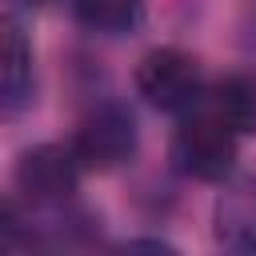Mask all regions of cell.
<instances>
[{"label":"cell","mask_w":256,"mask_h":256,"mask_svg":"<svg viewBox=\"0 0 256 256\" xmlns=\"http://www.w3.org/2000/svg\"><path fill=\"white\" fill-rule=\"evenodd\" d=\"M0 108L4 116H20V108L32 100V44L20 28V20L8 12L0 20Z\"/></svg>","instance_id":"5"},{"label":"cell","mask_w":256,"mask_h":256,"mask_svg":"<svg viewBox=\"0 0 256 256\" xmlns=\"http://www.w3.org/2000/svg\"><path fill=\"white\" fill-rule=\"evenodd\" d=\"M208 112H216L236 132H256V80L244 72H228L208 92Z\"/></svg>","instance_id":"7"},{"label":"cell","mask_w":256,"mask_h":256,"mask_svg":"<svg viewBox=\"0 0 256 256\" xmlns=\"http://www.w3.org/2000/svg\"><path fill=\"white\" fill-rule=\"evenodd\" d=\"M216 236L236 252H256V176H240L220 192Z\"/></svg>","instance_id":"6"},{"label":"cell","mask_w":256,"mask_h":256,"mask_svg":"<svg viewBox=\"0 0 256 256\" xmlns=\"http://www.w3.org/2000/svg\"><path fill=\"white\" fill-rule=\"evenodd\" d=\"M24 4H48V0H24Z\"/></svg>","instance_id":"10"},{"label":"cell","mask_w":256,"mask_h":256,"mask_svg":"<svg viewBox=\"0 0 256 256\" xmlns=\"http://www.w3.org/2000/svg\"><path fill=\"white\" fill-rule=\"evenodd\" d=\"M236 152H240V132L232 124H224L216 112H192L176 136H172V168L188 180H204L216 184L236 168Z\"/></svg>","instance_id":"1"},{"label":"cell","mask_w":256,"mask_h":256,"mask_svg":"<svg viewBox=\"0 0 256 256\" xmlns=\"http://www.w3.org/2000/svg\"><path fill=\"white\" fill-rule=\"evenodd\" d=\"M72 16H76V24H84L88 32L120 36V32H128V28L140 24L144 0H72Z\"/></svg>","instance_id":"8"},{"label":"cell","mask_w":256,"mask_h":256,"mask_svg":"<svg viewBox=\"0 0 256 256\" xmlns=\"http://www.w3.org/2000/svg\"><path fill=\"white\" fill-rule=\"evenodd\" d=\"M128 248H160V252H172V244H164V240H132Z\"/></svg>","instance_id":"9"},{"label":"cell","mask_w":256,"mask_h":256,"mask_svg":"<svg viewBox=\"0 0 256 256\" xmlns=\"http://www.w3.org/2000/svg\"><path fill=\"white\" fill-rule=\"evenodd\" d=\"M136 144H140L136 116L116 100H104V104L88 108L80 116L76 132H72V152L92 172H112V168L128 164L136 156Z\"/></svg>","instance_id":"3"},{"label":"cell","mask_w":256,"mask_h":256,"mask_svg":"<svg viewBox=\"0 0 256 256\" xmlns=\"http://www.w3.org/2000/svg\"><path fill=\"white\" fill-rule=\"evenodd\" d=\"M136 92L156 112H192L204 96V68L192 52L160 44L136 64Z\"/></svg>","instance_id":"2"},{"label":"cell","mask_w":256,"mask_h":256,"mask_svg":"<svg viewBox=\"0 0 256 256\" xmlns=\"http://www.w3.org/2000/svg\"><path fill=\"white\" fill-rule=\"evenodd\" d=\"M80 156L72 152V144H36L16 160L12 184L20 192L24 204L32 208H60L76 196L80 184Z\"/></svg>","instance_id":"4"}]
</instances>
